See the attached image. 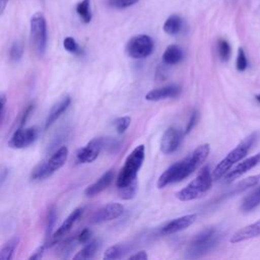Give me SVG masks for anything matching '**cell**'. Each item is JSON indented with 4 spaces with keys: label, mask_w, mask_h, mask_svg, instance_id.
Masks as SVG:
<instances>
[{
    "label": "cell",
    "mask_w": 260,
    "mask_h": 260,
    "mask_svg": "<svg viewBox=\"0 0 260 260\" xmlns=\"http://www.w3.org/2000/svg\"><path fill=\"white\" fill-rule=\"evenodd\" d=\"M210 151L208 143H204L196 147L191 153L181 160L170 166L158 178L156 186L162 189L170 184H174L189 177L196 171L207 158Z\"/></svg>",
    "instance_id": "6da1fadb"
},
{
    "label": "cell",
    "mask_w": 260,
    "mask_h": 260,
    "mask_svg": "<svg viewBox=\"0 0 260 260\" xmlns=\"http://www.w3.org/2000/svg\"><path fill=\"white\" fill-rule=\"evenodd\" d=\"M258 136V132L251 133L242 142H240L233 150H231L214 168L212 172L213 180H219L220 178H222L235 164L242 160L248 154L253 144L257 141Z\"/></svg>",
    "instance_id": "7a4b0ae2"
},
{
    "label": "cell",
    "mask_w": 260,
    "mask_h": 260,
    "mask_svg": "<svg viewBox=\"0 0 260 260\" xmlns=\"http://www.w3.org/2000/svg\"><path fill=\"white\" fill-rule=\"evenodd\" d=\"M145 155V148L143 144L137 145L126 157L125 164L119 172L116 185L117 188H123L132 183L137 182L138 172L143 164Z\"/></svg>",
    "instance_id": "3957f363"
},
{
    "label": "cell",
    "mask_w": 260,
    "mask_h": 260,
    "mask_svg": "<svg viewBox=\"0 0 260 260\" xmlns=\"http://www.w3.org/2000/svg\"><path fill=\"white\" fill-rule=\"evenodd\" d=\"M220 240V234L214 228H206L197 234L190 242L186 257L189 259L200 258L208 252L212 251Z\"/></svg>",
    "instance_id": "277c9868"
},
{
    "label": "cell",
    "mask_w": 260,
    "mask_h": 260,
    "mask_svg": "<svg viewBox=\"0 0 260 260\" xmlns=\"http://www.w3.org/2000/svg\"><path fill=\"white\" fill-rule=\"evenodd\" d=\"M212 174L208 166H204L196 178L187 186L177 192L176 197L181 201H190L203 196L212 186Z\"/></svg>",
    "instance_id": "5b68a950"
},
{
    "label": "cell",
    "mask_w": 260,
    "mask_h": 260,
    "mask_svg": "<svg viewBox=\"0 0 260 260\" xmlns=\"http://www.w3.org/2000/svg\"><path fill=\"white\" fill-rule=\"evenodd\" d=\"M67 157L68 148L66 146H61L50 157L41 161L32 169L30 173V180L41 181L47 179L64 166Z\"/></svg>",
    "instance_id": "8992f818"
},
{
    "label": "cell",
    "mask_w": 260,
    "mask_h": 260,
    "mask_svg": "<svg viewBox=\"0 0 260 260\" xmlns=\"http://www.w3.org/2000/svg\"><path fill=\"white\" fill-rule=\"evenodd\" d=\"M29 35L35 52L39 56H43L47 48V22L42 12H37L31 16Z\"/></svg>",
    "instance_id": "52a82bcc"
},
{
    "label": "cell",
    "mask_w": 260,
    "mask_h": 260,
    "mask_svg": "<svg viewBox=\"0 0 260 260\" xmlns=\"http://www.w3.org/2000/svg\"><path fill=\"white\" fill-rule=\"evenodd\" d=\"M153 41L147 35H137L131 38L126 44V53L133 59H144L153 51Z\"/></svg>",
    "instance_id": "ba28073f"
},
{
    "label": "cell",
    "mask_w": 260,
    "mask_h": 260,
    "mask_svg": "<svg viewBox=\"0 0 260 260\" xmlns=\"http://www.w3.org/2000/svg\"><path fill=\"white\" fill-rule=\"evenodd\" d=\"M105 137L92 138L85 146L77 150L76 160L81 164H88L93 161L99 156L101 150L105 147Z\"/></svg>",
    "instance_id": "9c48e42d"
},
{
    "label": "cell",
    "mask_w": 260,
    "mask_h": 260,
    "mask_svg": "<svg viewBox=\"0 0 260 260\" xmlns=\"http://www.w3.org/2000/svg\"><path fill=\"white\" fill-rule=\"evenodd\" d=\"M38 138V130L35 127H19L11 135L8 145L12 148H25L31 145Z\"/></svg>",
    "instance_id": "30bf717a"
},
{
    "label": "cell",
    "mask_w": 260,
    "mask_h": 260,
    "mask_svg": "<svg viewBox=\"0 0 260 260\" xmlns=\"http://www.w3.org/2000/svg\"><path fill=\"white\" fill-rule=\"evenodd\" d=\"M185 133L175 127L168 128L160 139V150L165 154H171L175 152L183 139Z\"/></svg>",
    "instance_id": "8fae6325"
},
{
    "label": "cell",
    "mask_w": 260,
    "mask_h": 260,
    "mask_svg": "<svg viewBox=\"0 0 260 260\" xmlns=\"http://www.w3.org/2000/svg\"><path fill=\"white\" fill-rule=\"evenodd\" d=\"M123 211H124V206L121 203H118V202L108 203L94 212V214L91 217V222L102 223L105 221L116 219L120 215H122Z\"/></svg>",
    "instance_id": "7c38bea8"
},
{
    "label": "cell",
    "mask_w": 260,
    "mask_h": 260,
    "mask_svg": "<svg viewBox=\"0 0 260 260\" xmlns=\"http://www.w3.org/2000/svg\"><path fill=\"white\" fill-rule=\"evenodd\" d=\"M260 162V152H258L257 154H254L250 157H248L247 159L241 161L240 164H238L234 169H232L231 171H229L225 175H224V179L226 183H231L234 180L240 178L241 176H243L244 174H246L248 171H250L251 169H253L254 167H256L258 164Z\"/></svg>",
    "instance_id": "4fadbf2b"
},
{
    "label": "cell",
    "mask_w": 260,
    "mask_h": 260,
    "mask_svg": "<svg viewBox=\"0 0 260 260\" xmlns=\"http://www.w3.org/2000/svg\"><path fill=\"white\" fill-rule=\"evenodd\" d=\"M181 87L177 84H171L158 88L151 89L145 94V100L150 102H157L167 99H173L180 94Z\"/></svg>",
    "instance_id": "5bb4252c"
},
{
    "label": "cell",
    "mask_w": 260,
    "mask_h": 260,
    "mask_svg": "<svg viewBox=\"0 0 260 260\" xmlns=\"http://www.w3.org/2000/svg\"><path fill=\"white\" fill-rule=\"evenodd\" d=\"M196 217H197L196 214H186V215L177 217V218L171 220L170 222H168L161 229V234L173 235V234H176L183 230H186L196 220Z\"/></svg>",
    "instance_id": "9a60e30c"
},
{
    "label": "cell",
    "mask_w": 260,
    "mask_h": 260,
    "mask_svg": "<svg viewBox=\"0 0 260 260\" xmlns=\"http://www.w3.org/2000/svg\"><path fill=\"white\" fill-rule=\"evenodd\" d=\"M113 179H114V173L112 170L104 173L94 183H92L91 185L85 188L84 195L87 197H93L100 194L110 186Z\"/></svg>",
    "instance_id": "2e32d148"
},
{
    "label": "cell",
    "mask_w": 260,
    "mask_h": 260,
    "mask_svg": "<svg viewBox=\"0 0 260 260\" xmlns=\"http://www.w3.org/2000/svg\"><path fill=\"white\" fill-rule=\"evenodd\" d=\"M70 103H71L70 96L64 95L56 104H54V106L51 108L48 114V117L46 119L45 129H48L49 127H51L60 118V116L68 109V107L70 106Z\"/></svg>",
    "instance_id": "e0dca14e"
},
{
    "label": "cell",
    "mask_w": 260,
    "mask_h": 260,
    "mask_svg": "<svg viewBox=\"0 0 260 260\" xmlns=\"http://www.w3.org/2000/svg\"><path fill=\"white\" fill-rule=\"evenodd\" d=\"M260 236V219L237 231L231 238V243L236 244Z\"/></svg>",
    "instance_id": "ac0fdd59"
},
{
    "label": "cell",
    "mask_w": 260,
    "mask_h": 260,
    "mask_svg": "<svg viewBox=\"0 0 260 260\" xmlns=\"http://www.w3.org/2000/svg\"><path fill=\"white\" fill-rule=\"evenodd\" d=\"M82 214V208H76L74 209L68 216L67 218L62 222V224L57 229V231L53 234V239L57 240L63 236H65L73 226V224L77 221V219L81 216Z\"/></svg>",
    "instance_id": "d6986e66"
},
{
    "label": "cell",
    "mask_w": 260,
    "mask_h": 260,
    "mask_svg": "<svg viewBox=\"0 0 260 260\" xmlns=\"http://www.w3.org/2000/svg\"><path fill=\"white\" fill-rule=\"evenodd\" d=\"M184 57L183 50L177 45H170L162 54V61L168 65H175L182 61Z\"/></svg>",
    "instance_id": "ffe728a7"
},
{
    "label": "cell",
    "mask_w": 260,
    "mask_h": 260,
    "mask_svg": "<svg viewBox=\"0 0 260 260\" xmlns=\"http://www.w3.org/2000/svg\"><path fill=\"white\" fill-rule=\"evenodd\" d=\"M162 28H164L165 32L170 35V36L178 35L183 28V19H182V17L177 15V14H173V15L169 16L166 19Z\"/></svg>",
    "instance_id": "44dd1931"
},
{
    "label": "cell",
    "mask_w": 260,
    "mask_h": 260,
    "mask_svg": "<svg viewBox=\"0 0 260 260\" xmlns=\"http://www.w3.org/2000/svg\"><path fill=\"white\" fill-rule=\"evenodd\" d=\"M259 181H260V174H257V175H254V176H250V177L242 180L236 186H234L232 188V190L229 192L228 195L229 196H233V195H236L238 193H241V192L247 190L248 188L257 185Z\"/></svg>",
    "instance_id": "7402d4cb"
},
{
    "label": "cell",
    "mask_w": 260,
    "mask_h": 260,
    "mask_svg": "<svg viewBox=\"0 0 260 260\" xmlns=\"http://www.w3.org/2000/svg\"><path fill=\"white\" fill-rule=\"evenodd\" d=\"M260 204V185L248 196L245 197V199L242 202L241 210L244 212H249L255 207H257Z\"/></svg>",
    "instance_id": "603a6c76"
},
{
    "label": "cell",
    "mask_w": 260,
    "mask_h": 260,
    "mask_svg": "<svg viewBox=\"0 0 260 260\" xmlns=\"http://www.w3.org/2000/svg\"><path fill=\"white\" fill-rule=\"evenodd\" d=\"M76 12L80 19L88 23L91 20L92 14H91V8H90V0H81L76 4Z\"/></svg>",
    "instance_id": "cb8c5ba5"
},
{
    "label": "cell",
    "mask_w": 260,
    "mask_h": 260,
    "mask_svg": "<svg viewBox=\"0 0 260 260\" xmlns=\"http://www.w3.org/2000/svg\"><path fill=\"white\" fill-rule=\"evenodd\" d=\"M98 249H99V243L96 241H92L90 243H86V245L80 251H78L73 256V258L74 259H80V260L90 259V258H92L94 256V254H95Z\"/></svg>",
    "instance_id": "d4e9b609"
},
{
    "label": "cell",
    "mask_w": 260,
    "mask_h": 260,
    "mask_svg": "<svg viewBox=\"0 0 260 260\" xmlns=\"http://www.w3.org/2000/svg\"><path fill=\"white\" fill-rule=\"evenodd\" d=\"M19 242L18 238H12L7 243H5L0 251V259L1 260H10L13 256L15 248Z\"/></svg>",
    "instance_id": "484cf974"
},
{
    "label": "cell",
    "mask_w": 260,
    "mask_h": 260,
    "mask_svg": "<svg viewBox=\"0 0 260 260\" xmlns=\"http://www.w3.org/2000/svg\"><path fill=\"white\" fill-rule=\"evenodd\" d=\"M217 53H218L219 59L222 62H226L230 60L231 54H232V49H231V45L229 44L228 41H225L223 39H219L217 41Z\"/></svg>",
    "instance_id": "4316f807"
},
{
    "label": "cell",
    "mask_w": 260,
    "mask_h": 260,
    "mask_svg": "<svg viewBox=\"0 0 260 260\" xmlns=\"http://www.w3.org/2000/svg\"><path fill=\"white\" fill-rule=\"evenodd\" d=\"M137 186H138V182H135V183H132L131 185H128L126 187L118 189V194H119L120 198H122L124 200L132 199L137 192Z\"/></svg>",
    "instance_id": "83f0119b"
},
{
    "label": "cell",
    "mask_w": 260,
    "mask_h": 260,
    "mask_svg": "<svg viewBox=\"0 0 260 260\" xmlns=\"http://www.w3.org/2000/svg\"><path fill=\"white\" fill-rule=\"evenodd\" d=\"M22 55H23L22 44L19 41H14L9 49V58L12 61L17 62L22 58Z\"/></svg>",
    "instance_id": "f1b7e54d"
},
{
    "label": "cell",
    "mask_w": 260,
    "mask_h": 260,
    "mask_svg": "<svg viewBox=\"0 0 260 260\" xmlns=\"http://www.w3.org/2000/svg\"><path fill=\"white\" fill-rule=\"evenodd\" d=\"M124 246L114 245L109 247L104 253V259H119L123 256Z\"/></svg>",
    "instance_id": "f546056e"
},
{
    "label": "cell",
    "mask_w": 260,
    "mask_h": 260,
    "mask_svg": "<svg viewBox=\"0 0 260 260\" xmlns=\"http://www.w3.org/2000/svg\"><path fill=\"white\" fill-rule=\"evenodd\" d=\"M63 47L66 51H68L72 54H76V55L81 54V48L79 47L77 42L72 37H67V38L64 39Z\"/></svg>",
    "instance_id": "4dcf8cb0"
},
{
    "label": "cell",
    "mask_w": 260,
    "mask_h": 260,
    "mask_svg": "<svg viewBox=\"0 0 260 260\" xmlns=\"http://www.w3.org/2000/svg\"><path fill=\"white\" fill-rule=\"evenodd\" d=\"M236 67L238 71H245L246 68L248 67V60L245 54V51L243 48H239L238 50V55H237V60H236Z\"/></svg>",
    "instance_id": "1f68e13d"
},
{
    "label": "cell",
    "mask_w": 260,
    "mask_h": 260,
    "mask_svg": "<svg viewBox=\"0 0 260 260\" xmlns=\"http://www.w3.org/2000/svg\"><path fill=\"white\" fill-rule=\"evenodd\" d=\"M131 123V118L128 117V116H124V117H121V118H118L117 120H115V127H116V130L119 134H122L124 133L127 128L129 127Z\"/></svg>",
    "instance_id": "d6a6232c"
},
{
    "label": "cell",
    "mask_w": 260,
    "mask_h": 260,
    "mask_svg": "<svg viewBox=\"0 0 260 260\" xmlns=\"http://www.w3.org/2000/svg\"><path fill=\"white\" fill-rule=\"evenodd\" d=\"M57 215H56V211L54 208H51L48 214V219H47V225H46V238L48 239L49 237H51V233L53 231V228L55 225V221H56Z\"/></svg>",
    "instance_id": "836d02e7"
},
{
    "label": "cell",
    "mask_w": 260,
    "mask_h": 260,
    "mask_svg": "<svg viewBox=\"0 0 260 260\" xmlns=\"http://www.w3.org/2000/svg\"><path fill=\"white\" fill-rule=\"evenodd\" d=\"M138 0H108V3L112 7H115L118 9H123V8L132 6Z\"/></svg>",
    "instance_id": "e575fe53"
},
{
    "label": "cell",
    "mask_w": 260,
    "mask_h": 260,
    "mask_svg": "<svg viewBox=\"0 0 260 260\" xmlns=\"http://www.w3.org/2000/svg\"><path fill=\"white\" fill-rule=\"evenodd\" d=\"M198 118H199L198 112L195 111V112H193V113L191 114L190 119H189V121H188V123H187V126H186V128H185V131H184L185 134H188V133L195 127V125H196V123H197V121H198Z\"/></svg>",
    "instance_id": "d590c367"
},
{
    "label": "cell",
    "mask_w": 260,
    "mask_h": 260,
    "mask_svg": "<svg viewBox=\"0 0 260 260\" xmlns=\"http://www.w3.org/2000/svg\"><path fill=\"white\" fill-rule=\"evenodd\" d=\"M91 237V231L89 229H83L77 236V242L79 244H86Z\"/></svg>",
    "instance_id": "8d00e7d4"
},
{
    "label": "cell",
    "mask_w": 260,
    "mask_h": 260,
    "mask_svg": "<svg viewBox=\"0 0 260 260\" xmlns=\"http://www.w3.org/2000/svg\"><path fill=\"white\" fill-rule=\"evenodd\" d=\"M45 249H46V245L43 244L41 246H39L32 253L31 255L28 257L29 260H37V259H41L45 253Z\"/></svg>",
    "instance_id": "74e56055"
},
{
    "label": "cell",
    "mask_w": 260,
    "mask_h": 260,
    "mask_svg": "<svg viewBox=\"0 0 260 260\" xmlns=\"http://www.w3.org/2000/svg\"><path fill=\"white\" fill-rule=\"evenodd\" d=\"M34 104H29L26 108H25V110L23 111V113H22V115H21V119H20V124H19V127H22L23 125H24V123L26 122V120H27V118L29 117V115H30V113L34 111Z\"/></svg>",
    "instance_id": "f35d334b"
},
{
    "label": "cell",
    "mask_w": 260,
    "mask_h": 260,
    "mask_svg": "<svg viewBox=\"0 0 260 260\" xmlns=\"http://www.w3.org/2000/svg\"><path fill=\"white\" fill-rule=\"evenodd\" d=\"M147 258H148V256L145 251H139L138 253H135V254L129 256V259H132V260H146Z\"/></svg>",
    "instance_id": "ab89813d"
},
{
    "label": "cell",
    "mask_w": 260,
    "mask_h": 260,
    "mask_svg": "<svg viewBox=\"0 0 260 260\" xmlns=\"http://www.w3.org/2000/svg\"><path fill=\"white\" fill-rule=\"evenodd\" d=\"M1 99V121L4 120V115H5V106H6V94L4 92H1L0 94Z\"/></svg>",
    "instance_id": "60d3db41"
},
{
    "label": "cell",
    "mask_w": 260,
    "mask_h": 260,
    "mask_svg": "<svg viewBox=\"0 0 260 260\" xmlns=\"http://www.w3.org/2000/svg\"><path fill=\"white\" fill-rule=\"evenodd\" d=\"M7 175H8V170L5 169V168H3L2 171H1V185L4 184V181H5Z\"/></svg>",
    "instance_id": "b9f144b4"
},
{
    "label": "cell",
    "mask_w": 260,
    "mask_h": 260,
    "mask_svg": "<svg viewBox=\"0 0 260 260\" xmlns=\"http://www.w3.org/2000/svg\"><path fill=\"white\" fill-rule=\"evenodd\" d=\"M8 1H9V0H0V11H1V13L4 11L5 6H6V4L8 3Z\"/></svg>",
    "instance_id": "7bdbcfd3"
},
{
    "label": "cell",
    "mask_w": 260,
    "mask_h": 260,
    "mask_svg": "<svg viewBox=\"0 0 260 260\" xmlns=\"http://www.w3.org/2000/svg\"><path fill=\"white\" fill-rule=\"evenodd\" d=\"M255 98H256V100H257V101L260 103V94H257Z\"/></svg>",
    "instance_id": "ee69618b"
}]
</instances>
